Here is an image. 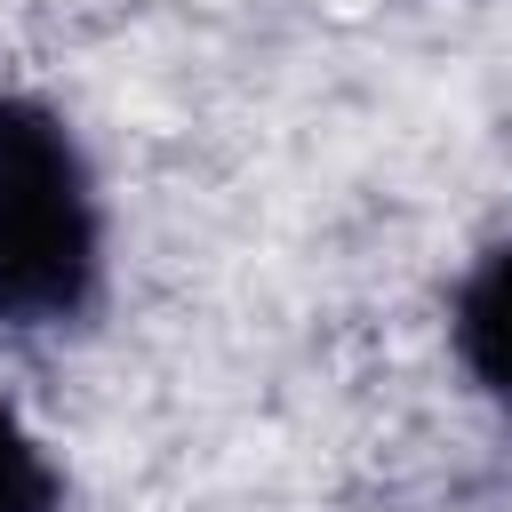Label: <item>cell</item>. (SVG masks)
Wrapping results in <instances>:
<instances>
[{
    "instance_id": "6da1fadb",
    "label": "cell",
    "mask_w": 512,
    "mask_h": 512,
    "mask_svg": "<svg viewBox=\"0 0 512 512\" xmlns=\"http://www.w3.org/2000/svg\"><path fill=\"white\" fill-rule=\"evenodd\" d=\"M104 216L72 128L0 96V328H64L96 304Z\"/></svg>"
},
{
    "instance_id": "7a4b0ae2",
    "label": "cell",
    "mask_w": 512,
    "mask_h": 512,
    "mask_svg": "<svg viewBox=\"0 0 512 512\" xmlns=\"http://www.w3.org/2000/svg\"><path fill=\"white\" fill-rule=\"evenodd\" d=\"M456 360L472 368V384L512 416V248H488L464 288H456Z\"/></svg>"
},
{
    "instance_id": "3957f363",
    "label": "cell",
    "mask_w": 512,
    "mask_h": 512,
    "mask_svg": "<svg viewBox=\"0 0 512 512\" xmlns=\"http://www.w3.org/2000/svg\"><path fill=\"white\" fill-rule=\"evenodd\" d=\"M64 504V480L48 464V448L0 408V512H56Z\"/></svg>"
}]
</instances>
